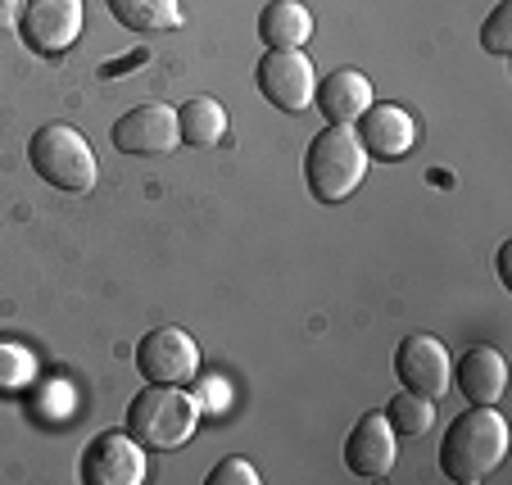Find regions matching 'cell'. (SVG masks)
<instances>
[{"mask_svg":"<svg viewBox=\"0 0 512 485\" xmlns=\"http://www.w3.org/2000/svg\"><path fill=\"white\" fill-rule=\"evenodd\" d=\"M109 136H114V150H123V155H168V150H177V141H182V132H177V109L159 105V100L127 109Z\"/></svg>","mask_w":512,"mask_h":485,"instance_id":"obj_10","label":"cell"},{"mask_svg":"<svg viewBox=\"0 0 512 485\" xmlns=\"http://www.w3.org/2000/svg\"><path fill=\"white\" fill-rule=\"evenodd\" d=\"M145 472H150L145 445L127 431H100L78 463V476L87 485H141Z\"/></svg>","mask_w":512,"mask_h":485,"instance_id":"obj_7","label":"cell"},{"mask_svg":"<svg viewBox=\"0 0 512 485\" xmlns=\"http://www.w3.org/2000/svg\"><path fill=\"white\" fill-rule=\"evenodd\" d=\"M481 46L490 55H512V0H499L481 28Z\"/></svg>","mask_w":512,"mask_h":485,"instance_id":"obj_19","label":"cell"},{"mask_svg":"<svg viewBox=\"0 0 512 485\" xmlns=\"http://www.w3.org/2000/svg\"><path fill=\"white\" fill-rule=\"evenodd\" d=\"M313 100H318V109L327 114V123L354 127L358 118H363V109L372 105V82L363 78L358 68H336V73H327V78L318 82Z\"/></svg>","mask_w":512,"mask_h":485,"instance_id":"obj_13","label":"cell"},{"mask_svg":"<svg viewBox=\"0 0 512 485\" xmlns=\"http://www.w3.org/2000/svg\"><path fill=\"white\" fill-rule=\"evenodd\" d=\"M200 422V404L186 386H155L145 381V390L127 404V436L141 440L145 449H177L195 436Z\"/></svg>","mask_w":512,"mask_h":485,"instance_id":"obj_3","label":"cell"},{"mask_svg":"<svg viewBox=\"0 0 512 485\" xmlns=\"http://www.w3.org/2000/svg\"><path fill=\"white\" fill-rule=\"evenodd\" d=\"M195 404H200V413H227V381H218V377H204L200 381V390H195Z\"/></svg>","mask_w":512,"mask_h":485,"instance_id":"obj_21","label":"cell"},{"mask_svg":"<svg viewBox=\"0 0 512 485\" xmlns=\"http://www.w3.org/2000/svg\"><path fill=\"white\" fill-rule=\"evenodd\" d=\"M136 368L155 386H186L200 377V350L182 327H155L136 345Z\"/></svg>","mask_w":512,"mask_h":485,"instance_id":"obj_6","label":"cell"},{"mask_svg":"<svg viewBox=\"0 0 512 485\" xmlns=\"http://www.w3.org/2000/svg\"><path fill=\"white\" fill-rule=\"evenodd\" d=\"M109 14L136 37H155V32H173L182 23V0H105Z\"/></svg>","mask_w":512,"mask_h":485,"instance_id":"obj_16","label":"cell"},{"mask_svg":"<svg viewBox=\"0 0 512 485\" xmlns=\"http://www.w3.org/2000/svg\"><path fill=\"white\" fill-rule=\"evenodd\" d=\"M177 132H182V141H186V146H195V150L218 146V141H223V132H227V109L218 105L213 96L186 100V105L177 109Z\"/></svg>","mask_w":512,"mask_h":485,"instance_id":"obj_17","label":"cell"},{"mask_svg":"<svg viewBox=\"0 0 512 485\" xmlns=\"http://www.w3.org/2000/svg\"><path fill=\"white\" fill-rule=\"evenodd\" d=\"M19 32L37 55H64L82 37V0H23Z\"/></svg>","mask_w":512,"mask_h":485,"instance_id":"obj_9","label":"cell"},{"mask_svg":"<svg viewBox=\"0 0 512 485\" xmlns=\"http://www.w3.org/2000/svg\"><path fill=\"white\" fill-rule=\"evenodd\" d=\"M386 418L399 436H426L435 422V399H422V395H413V390H399V395L390 399Z\"/></svg>","mask_w":512,"mask_h":485,"instance_id":"obj_18","label":"cell"},{"mask_svg":"<svg viewBox=\"0 0 512 485\" xmlns=\"http://www.w3.org/2000/svg\"><path fill=\"white\" fill-rule=\"evenodd\" d=\"M358 141L368 150V159H381V164H395V159H408L417 146V123L404 105H377L372 100L363 109V118L354 123Z\"/></svg>","mask_w":512,"mask_h":485,"instance_id":"obj_11","label":"cell"},{"mask_svg":"<svg viewBox=\"0 0 512 485\" xmlns=\"http://www.w3.org/2000/svg\"><path fill=\"white\" fill-rule=\"evenodd\" d=\"M508 458V422L494 404H472L449 422L440 440V472L458 485H476Z\"/></svg>","mask_w":512,"mask_h":485,"instance_id":"obj_1","label":"cell"},{"mask_svg":"<svg viewBox=\"0 0 512 485\" xmlns=\"http://www.w3.org/2000/svg\"><path fill=\"white\" fill-rule=\"evenodd\" d=\"M395 454H399V431L390 427L386 413H363L354 422L345 440V467L363 481H377L395 467Z\"/></svg>","mask_w":512,"mask_h":485,"instance_id":"obj_12","label":"cell"},{"mask_svg":"<svg viewBox=\"0 0 512 485\" xmlns=\"http://www.w3.org/2000/svg\"><path fill=\"white\" fill-rule=\"evenodd\" d=\"M28 159H32L41 182H50L55 191H68V195H87L91 186H96V173H100L87 136L68 123L41 127V132L28 141Z\"/></svg>","mask_w":512,"mask_h":485,"instance_id":"obj_4","label":"cell"},{"mask_svg":"<svg viewBox=\"0 0 512 485\" xmlns=\"http://www.w3.org/2000/svg\"><path fill=\"white\" fill-rule=\"evenodd\" d=\"M313 37V14L300 0H268L259 14V41L268 50H304Z\"/></svg>","mask_w":512,"mask_h":485,"instance_id":"obj_15","label":"cell"},{"mask_svg":"<svg viewBox=\"0 0 512 485\" xmlns=\"http://www.w3.org/2000/svg\"><path fill=\"white\" fill-rule=\"evenodd\" d=\"M304 182H309L313 200H322V204L349 200L358 186L368 182V150H363L354 127L327 123L313 136L309 155H304Z\"/></svg>","mask_w":512,"mask_h":485,"instance_id":"obj_2","label":"cell"},{"mask_svg":"<svg viewBox=\"0 0 512 485\" xmlns=\"http://www.w3.org/2000/svg\"><path fill=\"white\" fill-rule=\"evenodd\" d=\"M454 381L472 404H494V399H503V386H508V363L494 345H476L454 363Z\"/></svg>","mask_w":512,"mask_h":485,"instance_id":"obj_14","label":"cell"},{"mask_svg":"<svg viewBox=\"0 0 512 485\" xmlns=\"http://www.w3.org/2000/svg\"><path fill=\"white\" fill-rule=\"evenodd\" d=\"M19 19H23V0H0V32L19 28Z\"/></svg>","mask_w":512,"mask_h":485,"instance_id":"obj_22","label":"cell"},{"mask_svg":"<svg viewBox=\"0 0 512 485\" xmlns=\"http://www.w3.org/2000/svg\"><path fill=\"white\" fill-rule=\"evenodd\" d=\"M204 481L209 485H259V472H254L250 458H223Z\"/></svg>","mask_w":512,"mask_h":485,"instance_id":"obj_20","label":"cell"},{"mask_svg":"<svg viewBox=\"0 0 512 485\" xmlns=\"http://www.w3.org/2000/svg\"><path fill=\"white\" fill-rule=\"evenodd\" d=\"M508 254H512V245H503V250H499V277H503V286H508Z\"/></svg>","mask_w":512,"mask_h":485,"instance_id":"obj_23","label":"cell"},{"mask_svg":"<svg viewBox=\"0 0 512 485\" xmlns=\"http://www.w3.org/2000/svg\"><path fill=\"white\" fill-rule=\"evenodd\" d=\"M395 377L422 399H440L454 381V359L435 336H404L395 350Z\"/></svg>","mask_w":512,"mask_h":485,"instance_id":"obj_8","label":"cell"},{"mask_svg":"<svg viewBox=\"0 0 512 485\" xmlns=\"http://www.w3.org/2000/svg\"><path fill=\"white\" fill-rule=\"evenodd\" d=\"M259 91L281 114H304L318 91V68L304 50H268L259 59Z\"/></svg>","mask_w":512,"mask_h":485,"instance_id":"obj_5","label":"cell"}]
</instances>
